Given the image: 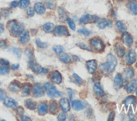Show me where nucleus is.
Masks as SVG:
<instances>
[{
  "mask_svg": "<svg viewBox=\"0 0 137 121\" xmlns=\"http://www.w3.org/2000/svg\"><path fill=\"white\" fill-rule=\"evenodd\" d=\"M9 72V66L8 65H3L0 66V75H7Z\"/></svg>",
  "mask_w": 137,
  "mask_h": 121,
  "instance_id": "f704fd0d",
  "label": "nucleus"
},
{
  "mask_svg": "<svg viewBox=\"0 0 137 121\" xmlns=\"http://www.w3.org/2000/svg\"><path fill=\"white\" fill-rule=\"evenodd\" d=\"M59 59L62 62L65 63V64H69L71 62V57L70 56L69 54H67V53H62L61 55H59Z\"/></svg>",
  "mask_w": 137,
  "mask_h": 121,
  "instance_id": "c85d7f7f",
  "label": "nucleus"
},
{
  "mask_svg": "<svg viewBox=\"0 0 137 121\" xmlns=\"http://www.w3.org/2000/svg\"><path fill=\"white\" fill-rule=\"evenodd\" d=\"M49 72V70L47 68H45V67H42V70H41V74H47Z\"/></svg>",
  "mask_w": 137,
  "mask_h": 121,
  "instance_id": "680f3d73",
  "label": "nucleus"
},
{
  "mask_svg": "<svg viewBox=\"0 0 137 121\" xmlns=\"http://www.w3.org/2000/svg\"><path fill=\"white\" fill-rule=\"evenodd\" d=\"M54 28H55V24L53 23L48 22V23H45L44 25L42 26V30L44 32H45V33H51L54 30Z\"/></svg>",
  "mask_w": 137,
  "mask_h": 121,
  "instance_id": "c756f323",
  "label": "nucleus"
},
{
  "mask_svg": "<svg viewBox=\"0 0 137 121\" xmlns=\"http://www.w3.org/2000/svg\"><path fill=\"white\" fill-rule=\"evenodd\" d=\"M50 81L51 82L54 84H61L62 82V76L60 72H58L57 70L52 71L50 74Z\"/></svg>",
  "mask_w": 137,
  "mask_h": 121,
  "instance_id": "423d86ee",
  "label": "nucleus"
},
{
  "mask_svg": "<svg viewBox=\"0 0 137 121\" xmlns=\"http://www.w3.org/2000/svg\"><path fill=\"white\" fill-rule=\"evenodd\" d=\"M73 79H74V81L76 82V83H77V84L81 85V84L83 83V80H82L77 73H73Z\"/></svg>",
  "mask_w": 137,
  "mask_h": 121,
  "instance_id": "a19ab883",
  "label": "nucleus"
},
{
  "mask_svg": "<svg viewBox=\"0 0 137 121\" xmlns=\"http://www.w3.org/2000/svg\"><path fill=\"white\" fill-rule=\"evenodd\" d=\"M53 51L56 54L61 55L62 53H63L65 51V50H64V47L62 45H55V46H53Z\"/></svg>",
  "mask_w": 137,
  "mask_h": 121,
  "instance_id": "c9c22d12",
  "label": "nucleus"
},
{
  "mask_svg": "<svg viewBox=\"0 0 137 121\" xmlns=\"http://www.w3.org/2000/svg\"><path fill=\"white\" fill-rule=\"evenodd\" d=\"M7 27H8V29L9 30L10 33H11L13 36H19L24 31V24L22 23L18 22L15 19L9 20L7 23Z\"/></svg>",
  "mask_w": 137,
  "mask_h": 121,
  "instance_id": "f03ea898",
  "label": "nucleus"
},
{
  "mask_svg": "<svg viewBox=\"0 0 137 121\" xmlns=\"http://www.w3.org/2000/svg\"><path fill=\"white\" fill-rule=\"evenodd\" d=\"M57 13H58V18L60 21H67L68 19V16H67V12L66 11V9L62 7H59L58 9H57Z\"/></svg>",
  "mask_w": 137,
  "mask_h": 121,
  "instance_id": "aec40b11",
  "label": "nucleus"
},
{
  "mask_svg": "<svg viewBox=\"0 0 137 121\" xmlns=\"http://www.w3.org/2000/svg\"><path fill=\"white\" fill-rule=\"evenodd\" d=\"M121 41L123 42L125 45L128 46V47L132 46L133 43H134V40H133L132 35L126 31L123 32V34L121 35Z\"/></svg>",
  "mask_w": 137,
  "mask_h": 121,
  "instance_id": "1a4fd4ad",
  "label": "nucleus"
},
{
  "mask_svg": "<svg viewBox=\"0 0 137 121\" xmlns=\"http://www.w3.org/2000/svg\"><path fill=\"white\" fill-rule=\"evenodd\" d=\"M127 9L132 15H137V1L136 0H129L127 3Z\"/></svg>",
  "mask_w": 137,
  "mask_h": 121,
  "instance_id": "f8f14e48",
  "label": "nucleus"
},
{
  "mask_svg": "<svg viewBox=\"0 0 137 121\" xmlns=\"http://www.w3.org/2000/svg\"><path fill=\"white\" fill-rule=\"evenodd\" d=\"M48 110L49 112L53 115H58L59 112V105L57 104V102L56 100H50L49 103V106H48Z\"/></svg>",
  "mask_w": 137,
  "mask_h": 121,
  "instance_id": "ddd939ff",
  "label": "nucleus"
},
{
  "mask_svg": "<svg viewBox=\"0 0 137 121\" xmlns=\"http://www.w3.org/2000/svg\"><path fill=\"white\" fill-rule=\"evenodd\" d=\"M25 55L27 57L30 59V60L34 59V54H33V50L31 48H27L25 50Z\"/></svg>",
  "mask_w": 137,
  "mask_h": 121,
  "instance_id": "58836bf2",
  "label": "nucleus"
},
{
  "mask_svg": "<svg viewBox=\"0 0 137 121\" xmlns=\"http://www.w3.org/2000/svg\"><path fill=\"white\" fill-rule=\"evenodd\" d=\"M1 14L3 16L7 17V16H9L10 14H11V10L9 9H2Z\"/></svg>",
  "mask_w": 137,
  "mask_h": 121,
  "instance_id": "3c124183",
  "label": "nucleus"
},
{
  "mask_svg": "<svg viewBox=\"0 0 137 121\" xmlns=\"http://www.w3.org/2000/svg\"><path fill=\"white\" fill-rule=\"evenodd\" d=\"M3 104H4V105L7 108H9V109H15L18 106V103L11 98H6L4 99Z\"/></svg>",
  "mask_w": 137,
  "mask_h": 121,
  "instance_id": "4be33fe9",
  "label": "nucleus"
},
{
  "mask_svg": "<svg viewBox=\"0 0 137 121\" xmlns=\"http://www.w3.org/2000/svg\"><path fill=\"white\" fill-rule=\"evenodd\" d=\"M59 107L63 112H69L71 109V104L69 100L66 98H62L59 101Z\"/></svg>",
  "mask_w": 137,
  "mask_h": 121,
  "instance_id": "9b49d317",
  "label": "nucleus"
},
{
  "mask_svg": "<svg viewBox=\"0 0 137 121\" xmlns=\"http://www.w3.org/2000/svg\"><path fill=\"white\" fill-rule=\"evenodd\" d=\"M113 25V21L110 19H99L98 21V27L99 29H105Z\"/></svg>",
  "mask_w": 137,
  "mask_h": 121,
  "instance_id": "a211bd4d",
  "label": "nucleus"
},
{
  "mask_svg": "<svg viewBox=\"0 0 137 121\" xmlns=\"http://www.w3.org/2000/svg\"><path fill=\"white\" fill-rule=\"evenodd\" d=\"M90 15H88V14H85V15H82L80 19H79V24H86L90 22Z\"/></svg>",
  "mask_w": 137,
  "mask_h": 121,
  "instance_id": "72a5a7b5",
  "label": "nucleus"
},
{
  "mask_svg": "<svg viewBox=\"0 0 137 121\" xmlns=\"http://www.w3.org/2000/svg\"><path fill=\"white\" fill-rule=\"evenodd\" d=\"M19 64H14V65L11 66V68H12L13 70H14V71L19 69Z\"/></svg>",
  "mask_w": 137,
  "mask_h": 121,
  "instance_id": "bf43d9fd",
  "label": "nucleus"
},
{
  "mask_svg": "<svg viewBox=\"0 0 137 121\" xmlns=\"http://www.w3.org/2000/svg\"><path fill=\"white\" fill-rule=\"evenodd\" d=\"M0 85H1V83H0Z\"/></svg>",
  "mask_w": 137,
  "mask_h": 121,
  "instance_id": "338daca9",
  "label": "nucleus"
},
{
  "mask_svg": "<svg viewBox=\"0 0 137 121\" xmlns=\"http://www.w3.org/2000/svg\"><path fill=\"white\" fill-rule=\"evenodd\" d=\"M34 9L35 13H37L40 15H45V13L46 11V7L41 2H36L34 5Z\"/></svg>",
  "mask_w": 137,
  "mask_h": 121,
  "instance_id": "4468645a",
  "label": "nucleus"
},
{
  "mask_svg": "<svg viewBox=\"0 0 137 121\" xmlns=\"http://www.w3.org/2000/svg\"><path fill=\"white\" fill-rule=\"evenodd\" d=\"M86 67L90 74H93L95 73L97 68H98V63H97L96 60H89L86 62Z\"/></svg>",
  "mask_w": 137,
  "mask_h": 121,
  "instance_id": "9d476101",
  "label": "nucleus"
},
{
  "mask_svg": "<svg viewBox=\"0 0 137 121\" xmlns=\"http://www.w3.org/2000/svg\"><path fill=\"white\" fill-rule=\"evenodd\" d=\"M124 84V78L123 76L120 73H117L114 77V88L116 89H120Z\"/></svg>",
  "mask_w": 137,
  "mask_h": 121,
  "instance_id": "2eb2a0df",
  "label": "nucleus"
},
{
  "mask_svg": "<svg viewBox=\"0 0 137 121\" xmlns=\"http://www.w3.org/2000/svg\"><path fill=\"white\" fill-rule=\"evenodd\" d=\"M71 60H73V62H79V60H80V58H79L77 56L73 55L71 56Z\"/></svg>",
  "mask_w": 137,
  "mask_h": 121,
  "instance_id": "4d7b16f0",
  "label": "nucleus"
},
{
  "mask_svg": "<svg viewBox=\"0 0 137 121\" xmlns=\"http://www.w3.org/2000/svg\"><path fill=\"white\" fill-rule=\"evenodd\" d=\"M35 9L34 8H32V7H28V9L26 10V14H27V15L29 17H33L35 15Z\"/></svg>",
  "mask_w": 137,
  "mask_h": 121,
  "instance_id": "37998d69",
  "label": "nucleus"
},
{
  "mask_svg": "<svg viewBox=\"0 0 137 121\" xmlns=\"http://www.w3.org/2000/svg\"><path fill=\"white\" fill-rule=\"evenodd\" d=\"M29 66H30V68L32 70V72H34L35 73L41 72L42 67L41 66V65H39L36 62H34L33 60H30V62H29Z\"/></svg>",
  "mask_w": 137,
  "mask_h": 121,
  "instance_id": "412c9836",
  "label": "nucleus"
},
{
  "mask_svg": "<svg viewBox=\"0 0 137 121\" xmlns=\"http://www.w3.org/2000/svg\"><path fill=\"white\" fill-rule=\"evenodd\" d=\"M67 21L68 25H69V27H70V29H71V30H76V24H75V23H74V21H73V19H69V18H68Z\"/></svg>",
  "mask_w": 137,
  "mask_h": 121,
  "instance_id": "79ce46f5",
  "label": "nucleus"
},
{
  "mask_svg": "<svg viewBox=\"0 0 137 121\" xmlns=\"http://www.w3.org/2000/svg\"><path fill=\"white\" fill-rule=\"evenodd\" d=\"M91 51L95 52H103L105 49V45L103 41L99 37H93L89 41Z\"/></svg>",
  "mask_w": 137,
  "mask_h": 121,
  "instance_id": "20e7f679",
  "label": "nucleus"
},
{
  "mask_svg": "<svg viewBox=\"0 0 137 121\" xmlns=\"http://www.w3.org/2000/svg\"><path fill=\"white\" fill-rule=\"evenodd\" d=\"M16 111H17V113L19 115H22L23 116V113H24V109L22 107H18L17 109H16Z\"/></svg>",
  "mask_w": 137,
  "mask_h": 121,
  "instance_id": "864d4df0",
  "label": "nucleus"
},
{
  "mask_svg": "<svg viewBox=\"0 0 137 121\" xmlns=\"http://www.w3.org/2000/svg\"><path fill=\"white\" fill-rule=\"evenodd\" d=\"M52 33L56 36H68L69 35V31L65 25H56L54 28V30Z\"/></svg>",
  "mask_w": 137,
  "mask_h": 121,
  "instance_id": "39448f33",
  "label": "nucleus"
},
{
  "mask_svg": "<svg viewBox=\"0 0 137 121\" xmlns=\"http://www.w3.org/2000/svg\"><path fill=\"white\" fill-rule=\"evenodd\" d=\"M9 89L13 92H17L21 89V84L18 81H14L9 84Z\"/></svg>",
  "mask_w": 137,
  "mask_h": 121,
  "instance_id": "bb28decb",
  "label": "nucleus"
},
{
  "mask_svg": "<svg viewBox=\"0 0 137 121\" xmlns=\"http://www.w3.org/2000/svg\"><path fill=\"white\" fill-rule=\"evenodd\" d=\"M0 19H1V14H0Z\"/></svg>",
  "mask_w": 137,
  "mask_h": 121,
  "instance_id": "69168bd1",
  "label": "nucleus"
},
{
  "mask_svg": "<svg viewBox=\"0 0 137 121\" xmlns=\"http://www.w3.org/2000/svg\"><path fill=\"white\" fill-rule=\"evenodd\" d=\"M21 119H22L23 121H24V120H28V121H30V118H29V117H25V116H22V118H21Z\"/></svg>",
  "mask_w": 137,
  "mask_h": 121,
  "instance_id": "0e129e2a",
  "label": "nucleus"
},
{
  "mask_svg": "<svg viewBox=\"0 0 137 121\" xmlns=\"http://www.w3.org/2000/svg\"><path fill=\"white\" fill-rule=\"evenodd\" d=\"M37 112L40 115H45L48 112V105L46 103H41L37 107Z\"/></svg>",
  "mask_w": 137,
  "mask_h": 121,
  "instance_id": "6ab92c4d",
  "label": "nucleus"
},
{
  "mask_svg": "<svg viewBox=\"0 0 137 121\" xmlns=\"http://www.w3.org/2000/svg\"><path fill=\"white\" fill-rule=\"evenodd\" d=\"M136 87H137V80L134 79V80H131L129 83H128L125 85V89L128 93H132L133 92H135Z\"/></svg>",
  "mask_w": 137,
  "mask_h": 121,
  "instance_id": "dca6fc26",
  "label": "nucleus"
},
{
  "mask_svg": "<svg viewBox=\"0 0 137 121\" xmlns=\"http://www.w3.org/2000/svg\"><path fill=\"white\" fill-rule=\"evenodd\" d=\"M115 26H116L117 30L120 32H125L126 31V29H127L126 24L121 20H116V22H115Z\"/></svg>",
  "mask_w": 137,
  "mask_h": 121,
  "instance_id": "2f4dec72",
  "label": "nucleus"
},
{
  "mask_svg": "<svg viewBox=\"0 0 137 121\" xmlns=\"http://www.w3.org/2000/svg\"><path fill=\"white\" fill-rule=\"evenodd\" d=\"M8 45H9V44L6 40H0V48L5 49L8 47Z\"/></svg>",
  "mask_w": 137,
  "mask_h": 121,
  "instance_id": "8fccbe9b",
  "label": "nucleus"
},
{
  "mask_svg": "<svg viewBox=\"0 0 137 121\" xmlns=\"http://www.w3.org/2000/svg\"><path fill=\"white\" fill-rule=\"evenodd\" d=\"M30 33L27 30H24L19 35V42L21 44H26L30 41Z\"/></svg>",
  "mask_w": 137,
  "mask_h": 121,
  "instance_id": "393cba45",
  "label": "nucleus"
},
{
  "mask_svg": "<svg viewBox=\"0 0 137 121\" xmlns=\"http://www.w3.org/2000/svg\"><path fill=\"white\" fill-rule=\"evenodd\" d=\"M0 63L3 64V65H9V60H7L5 59H1V60H0Z\"/></svg>",
  "mask_w": 137,
  "mask_h": 121,
  "instance_id": "13d9d810",
  "label": "nucleus"
},
{
  "mask_svg": "<svg viewBox=\"0 0 137 121\" xmlns=\"http://www.w3.org/2000/svg\"><path fill=\"white\" fill-rule=\"evenodd\" d=\"M77 32L79 34L82 35H85V36H88V35H90L92 34V31L88 30V29H86V28H82V29H79L77 30Z\"/></svg>",
  "mask_w": 137,
  "mask_h": 121,
  "instance_id": "4c0bfd02",
  "label": "nucleus"
},
{
  "mask_svg": "<svg viewBox=\"0 0 137 121\" xmlns=\"http://www.w3.org/2000/svg\"><path fill=\"white\" fill-rule=\"evenodd\" d=\"M99 20V18L97 15H91L90 16V22L89 23H95V22H98Z\"/></svg>",
  "mask_w": 137,
  "mask_h": 121,
  "instance_id": "603ef678",
  "label": "nucleus"
},
{
  "mask_svg": "<svg viewBox=\"0 0 137 121\" xmlns=\"http://www.w3.org/2000/svg\"><path fill=\"white\" fill-rule=\"evenodd\" d=\"M6 98H7L6 92L3 89H1V88H0V101H4V99Z\"/></svg>",
  "mask_w": 137,
  "mask_h": 121,
  "instance_id": "49530a36",
  "label": "nucleus"
},
{
  "mask_svg": "<svg viewBox=\"0 0 137 121\" xmlns=\"http://www.w3.org/2000/svg\"><path fill=\"white\" fill-rule=\"evenodd\" d=\"M68 95H69V98L71 100V99H73V92L71 89H68Z\"/></svg>",
  "mask_w": 137,
  "mask_h": 121,
  "instance_id": "052dcab7",
  "label": "nucleus"
},
{
  "mask_svg": "<svg viewBox=\"0 0 137 121\" xmlns=\"http://www.w3.org/2000/svg\"><path fill=\"white\" fill-rule=\"evenodd\" d=\"M25 106L27 107L29 109H31V110H34L36 108V103L35 101H33L32 99H26L25 100Z\"/></svg>",
  "mask_w": 137,
  "mask_h": 121,
  "instance_id": "473e14b6",
  "label": "nucleus"
},
{
  "mask_svg": "<svg viewBox=\"0 0 137 121\" xmlns=\"http://www.w3.org/2000/svg\"><path fill=\"white\" fill-rule=\"evenodd\" d=\"M115 52H116L117 56L120 58L124 57L125 56V49L122 45H120V43H117L115 45Z\"/></svg>",
  "mask_w": 137,
  "mask_h": 121,
  "instance_id": "5701e85b",
  "label": "nucleus"
},
{
  "mask_svg": "<svg viewBox=\"0 0 137 121\" xmlns=\"http://www.w3.org/2000/svg\"><path fill=\"white\" fill-rule=\"evenodd\" d=\"M30 0H19V6L21 9H26L30 6Z\"/></svg>",
  "mask_w": 137,
  "mask_h": 121,
  "instance_id": "e433bc0d",
  "label": "nucleus"
},
{
  "mask_svg": "<svg viewBox=\"0 0 137 121\" xmlns=\"http://www.w3.org/2000/svg\"><path fill=\"white\" fill-rule=\"evenodd\" d=\"M45 7H47L48 9H54V8H55V3H54L53 1H51V0H49V1H46L45 2Z\"/></svg>",
  "mask_w": 137,
  "mask_h": 121,
  "instance_id": "a18cd8bd",
  "label": "nucleus"
},
{
  "mask_svg": "<svg viewBox=\"0 0 137 121\" xmlns=\"http://www.w3.org/2000/svg\"><path fill=\"white\" fill-rule=\"evenodd\" d=\"M9 51H11L14 53V54H15L18 57H20V51L18 48H16V47L11 48V49H9Z\"/></svg>",
  "mask_w": 137,
  "mask_h": 121,
  "instance_id": "de8ad7c7",
  "label": "nucleus"
},
{
  "mask_svg": "<svg viewBox=\"0 0 137 121\" xmlns=\"http://www.w3.org/2000/svg\"><path fill=\"white\" fill-rule=\"evenodd\" d=\"M3 30H4V26H3V24H0V35H1V33H3Z\"/></svg>",
  "mask_w": 137,
  "mask_h": 121,
  "instance_id": "e2e57ef3",
  "label": "nucleus"
},
{
  "mask_svg": "<svg viewBox=\"0 0 137 121\" xmlns=\"http://www.w3.org/2000/svg\"><path fill=\"white\" fill-rule=\"evenodd\" d=\"M77 45L78 46V47H80L81 49L86 50V51H91V48H89L88 46L84 43H77Z\"/></svg>",
  "mask_w": 137,
  "mask_h": 121,
  "instance_id": "09e8293b",
  "label": "nucleus"
},
{
  "mask_svg": "<svg viewBox=\"0 0 137 121\" xmlns=\"http://www.w3.org/2000/svg\"><path fill=\"white\" fill-rule=\"evenodd\" d=\"M35 44L37 45V46L39 48H46L48 46L47 43L41 41L40 39H36V40H35Z\"/></svg>",
  "mask_w": 137,
  "mask_h": 121,
  "instance_id": "ea45409f",
  "label": "nucleus"
},
{
  "mask_svg": "<svg viewBox=\"0 0 137 121\" xmlns=\"http://www.w3.org/2000/svg\"><path fill=\"white\" fill-rule=\"evenodd\" d=\"M32 93L35 98H41L43 97L45 94V89L44 87L41 83H35L33 88H32Z\"/></svg>",
  "mask_w": 137,
  "mask_h": 121,
  "instance_id": "0eeeda50",
  "label": "nucleus"
},
{
  "mask_svg": "<svg viewBox=\"0 0 137 121\" xmlns=\"http://www.w3.org/2000/svg\"><path fill=\"white\" fill-rule=\"evenodd\" d=\"M44 89L49 97L50 98H58L62 95V92L57 90L56 86L51 82H47L44 84Z\"/></svg>",
  "mask_w": 137,
  "mask_h": 121,
  "instance_id": "7ed1b4c3",
  "label": "nucleus"
},
{
  "mask_svg": "<svg viewBox=\"0 0 137 121\" xmlns=\"http://www.w3.org/2000/svg\"><path fill=\"white\" fill-rule=\"evenodd\" d=\"M114 116H115L114 112H111V113H109V118H108V120H114Z\"/></svg>",
  "mask_w": 137,
  "mask_h": 121,
  "instance_id": "6e6d98bb",
  "label": "nucleus"
},
{
  "mask_svg": "<svg viewBox=\"0 0 137 121\" xmlns=\"http://www.w3.org/2000/svg\"><path fill=\"white\" fill-rule=\"evenodd\" d=\"M124 104L129 107V106H135L136 104V98L135 96L129 95L127 98H125V99L124 100Z\"/></svg>",
  "mask_w": 137,
  "mask_h": 121,
  "instance_id": "cd10ccee",
  "label": "nucleus"
},
{
  "mask_svg": "<svg viewBox=\"0 0 137 121\" xmlns=\"http://www.w3.org/2000/svg\"><path fill=\"white\" fill-rule=\"evenodd\" d=\"M71 106H73V109L76 110V111H80V110L84 109L85 104H84V103H82V101L73 100V102H71Z\"/></svg>",
  "mask_w": 137,
  "mask_h": 121,
  "instance_id": "a878e982",
  "label": "nucleus"
},
{
  "mask_svg": "<svg viewBox=\"0 0 137 121\" xmlns=\"http://www.w3.org/2000/svg\"><path fill=\"white\" fill-rule=\"evenodd\" d=\"M22 93L24 96H28L30 94V91H31V84L30 83H24L22 86Z\"/></svg>",
  "mask_w": 137,
  "mask_h": 121,
  "instance_id": "7c9ffc66",
  "label": "nucleus"
},
{
  "mask_svg": "<svg viewBox=\"0 0 137 121\" xmlns=\"http://www.w3.org/2000/svg\"><path fill=\"white\" fill-rule=\"evenodd\" d=\"M10 8H16V7H18V5H19V2L18 1H13L10 3Z\"/></svg>",
  "mask_w": 137,
  "mask_h": 121,
  "instance_id": "5fc2aeb1",
  "label": "nucleus"
},
{
  "mask_svg": "<svg viewBox=\"0 0 137 121\" xmlns=\"http://www.w3.org/2000/svg\"><path fill=\"white\" fill-rule=\"evenodd\" d=\"M117 59L114 55L112 53H109L107 56V62L101 64L99 68L105 75H109L114 71L115 67L117 66Z\"/></svg>",
  "mask_w": 137,
  "mask_h": 121,
  "instance_id": "f257e3e1",
  "label": "nucleus"
},
{
  "mask_svg": "<svg viewBox=\"0 0 137 121\" xmlns=\"http://www.w3.org/2000/svg\"><path fill=\"white\" fill-rule=\"evenodd\" d=\"M67 118V113L66 112H63L62 113H60L58 116H57V119L60 120V121H63V120H66Z\"/></svg>",
  "mask_w": 137,
  "mask_h": 121,
  "instance_id": "c03bdc74",
  "label": "nucleus"
},
{
  "mask_svg": "<svg viewBox=\"0 0 137 121\" xmlns=\"http://www.w3.org/2000/svg\"><path fill=\"white\" fill-rule=\"evenodd\" d=\"M93 92H94V94L98 98H101L103 96H104V91L103 89L102 86L99 83H96L93 85Z\"/></svg>",
  "mask_w": 137,
  "mask_h": 121,
  "instance_id": "f3484780",
  "label": "nucleus"
},
{
  "mask_svg": "<svg viewBox=\"0 0 137 121\" xmlns=\"http://www.w3.org/2000/svg\"><path fill=\"white\" fill-rule=\"evenodd\" d=\"M136 60V52L135 50L129 49V51L125 54V63L128 66H131L133 63H135Z\"/></svg>",
  "mask_w": 137,
  "mask_h": 121,
  "instance_id": "6e6552de",
  "label": "nucleus"
},
{
  "mask_svg": "<svg viewBox=\"0 0 137 121\" xmlns=\"http://www.w3.org/2000/svg\"><path fill=\"white\" fill-rule=\"evenodd\" d=\"M124 76L126 80L131 79L135 76V70L132 67H126L124 69Z\"/></svg>",
  "mask_w": 137,
  "mask_h": 121,
  "instance_id": "b1692460",
  "label": "nucleus"
}]
</instances>
